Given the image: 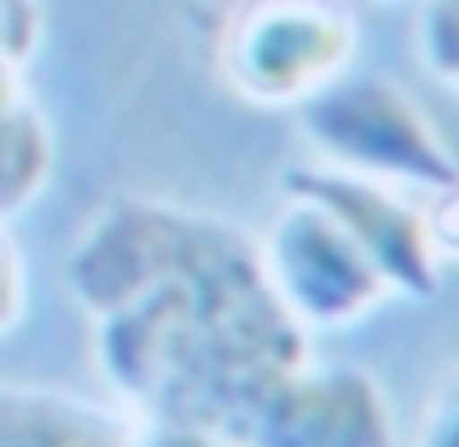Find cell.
<instances>
[{
    "label": "cell",
    "mask_w": 459,
    "mask_h": 447,
    "mask_svg": "<svg viewBox=\"0 0 459 447\" xmlns=\"http://www.w3.org/2000/svg\"><path fill=\"white\" fill-rule=\"evenodd\" d=\"M23 308H30V268H23L18 238L0 221V337H12L23 325Z\"/></svg>",
    "instance_id": "13"
},
{
    "label": "cell",
    "mask_w": 459,
    "mask_h": 447,
    "mask_svg": "<svg viewBox=\"0 0 459 447\" xmlns=\"http://www.w3.org/2000/svg\"><path fill=\"white\" fill-rule=\"evenodd\" d=\"M413 447H459V366L430 390L425 413L413 425Z\"/></svg>",
    "instance_id": "11"
},
{
    "label": "cell",
    "mask_w": 459,
    "mask_h": 447,
    "mask_svg": "<svg viewBox=\"0 0 459 447\" xmlns=\"http://www.w3.org/2000/svg\"><path fill=\"white\" fill-rule=\"evenodd\" d=\"M93 366L140 425L233 442L256 401L314 355V337L268 291L256 238L221 215H186L175 256L128 302L93 314Z\"/></svg>",
    "instance_id": "1"
},
{
    "label": "cell",
    "mask_w": 459,
    "mask_h": 447,
    "mask_svg": "<svg viewBox=\"0 0 459 447\" xmlns=\"http://www.w3.org/2000/svg\"><path fill=\"white\" fill-rule=\"evenodd\" d=\"M280 192H297V198H314L349 238L355 250L372 262V273L384 279L390 297L407 302H437L448 268L437 262L425 238V215H419V192L402 186H384V180L367 175H349V168L332 163H291L280 175Z\"/></svg>",
    "instance_id": "5"
},
{
    "label": "cell",
    "mask_w": 459,
    "mask_h": 447,
    "mask_svg": "<svg viewBox=\"0 0 459 447\" xmlns=\"http://www.w3.org/2000/svg\"><path fill=\"white\" fill-rule=\"evenodd\" d=\"M250 238H256V262H262L268 291L280 297V308L308 337L343 331V325L367 320L378 302H390L384 279L372 273V262L355 250V238L314 198L285 192V203L268 215V227Z\"/></svg>",
    "instance_id": "4"
},
{
    "label": "cell",
    "mask_w": 459,
    "mask_h": 447,
    "mask_svg": "<svg viewBox=\"0 0 459 447\" xmlns=\"http://www.w3.org/2000/svg\"><path fill=\"white\" fill-rule=\"evenodd\" d=\"M297 134L314 151V163L349 168V175L384 180L419 198L459 180V157L437 116L395 76H378V70L349 64L320 93H308L297 105Z\"/></svg>",
    "instance_id": "2"
},
{
    "label": "cell",
    "mask_w": 459,
    "mask_h": 447,
    "mask_svg": "<svg viewBox=\"0 0 459 447\" xmlns=\"http://www.w3.org/2000/svg\"><path fill=\"white\" fill-rule=\"evenodd\" d=\"M378 6H407V0H378Z\"/></svg>",
    "instance_id": "15"
},
{
    "label": "cell",
    "mask_w": 459,
    "mask_h": 447,
    "mask_svg": "<svg viewBox=\"0 0 459 447\" xmlns=\"http://www.w3.org/2000/svg\"><path fill=\"white\" fill-rule=\"evenodd\" d=\"M140 418L65 390L0 383V447H140Z\"/></svg>",
    "instance_id": "7"
},
{
    "label": "cell",
    "mask_w": 459,
    "mask_h": 447,
    "mask_svg": "<svg viewBox=\"0 0 459 447\" xmlns=\"http://www.w3.org/2000/svg\"><path fill=\"white\" fill-rule=\"evenodd\" d=\"M47 12L41 0H0V82H23L30 58L41 53Z\"/></svg>",
    "instance_id": "10"
},
{
    "label": "cell",
    "mask_w": 459,
    "mask_h": 447,
    "mask_svg": "<svg viewBox=\"0 0 459 447\" xmlns=\"http://www.w3.org/2000/svg\"><path fill=\"white\" fill-rule=\"evenodd\" d=\"M233 447H402V425L367 366L308 355L256 401Z\"/></svg>",
    "instance_id": "6"
},
{
    "label": "cell",
    "mask_w": 459,
    "mask_h": 447,
    "mask_svg": "<svg viewBox=\"0 0 459 447\" xmlns=\"http://www.w3.org/2000/svg\"><path fill=\"white\" fill-rule=\"evenodd\" d=\"M419 58L442 88L459 93V0H419Z\"/></svg>",
    "instance_id": "9"
},
{
    "label": "cell",
    "mask_w": 459,
    "mask_h": 447,
    "mask_svg": "<svg viewBox=\"0 0 459 447\" xmlns=\"http://www.w3.org/2000/svg\"><path fill=\"white\" fill-rule=\"evenodd\" d=\"M419 215H425V238L437 250L442 268H459V180L454 186H437L419 198Z\"/></svg>",
    "instance_id": "12"
},
{
    "label": "cell",
    "mask_w": 459,
    "mask_h": 447,
    "mask_svg": "<svg viewBox=\"0 0 459 447\" xmlns=\"http://www.w3.org/2000/svg\"><path fill=\"white\" fill-rule=\"evenodd\" d=\"M58 168V140L47 111L23 82H0V221H18L23 210L41 203Z\"/></svg>",
    "instance_id": "8"
},
{
    "label": "cell",
    "mask_w": 459,
    "mask_h": 447,
    "mask_svg": "<svg viewBox=\"0 0 459 447\" xmlns=\"http://www.w3.org/2000/svg\"><path fill=\"white\" fill-rule=\"evenodd\" d=\"M360 53L349 0H233L215 41V70L245 105L297 111L308 93L343 76Z\"/></svg>",
    "instance_id": "3"
},
{
    "label": "cell",
    "mask_w": 459,
    "mask_h": 447,
    "mask_svg": "<svg viewBox=\"0 0 459 447\" xmlns=\"http://www.w3.org/2000/svg\"><path fill=\"white\" fill-rule=\"evenodd\" d=\"M140 447H233V442L210 436V430H186V425H146Z\"/></svg>",
    "instance_id": "14"
}]
</instances>
